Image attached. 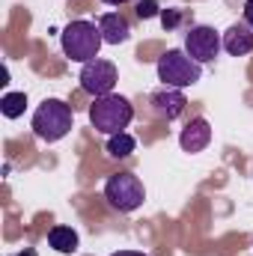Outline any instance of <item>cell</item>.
Wrapping results in <instances>:
<instances>
[{
    "instance_id": "12",
    "label": "cell",
    "mask_w": 253,
    "mask_h": 256,
    "mask_svg": "<svg viewBox=\"0 0 253 256\" xmlns=\"http://www.w3.org/2000/svg\"><path fill=\"white\" fill-rule=\"evenodd\" d=\"M48 244H51L57 254H74V250H78V232H74L72 226H51Z\"/></svg>"
},
{
    "instance_id": "17",
    "label": "cell",
    "mask_w": 253,
    "mask_h": 256,
    "mask_svg": "<svg viewBox=\"0 0 253 256\" xmlns=\"http://www.w3.org/2000/svg\"><path fill=\"white\" fill-rule=\"evenodd\" d=\"M244 24L253 30V0H248V3H244Z\"/></svg>"
},
{
    "instance_id": "11",
    "label": "cell",
    "mask_w": 253,
    "mask_h": 256,
    "mask_svg": "<svg viewBox=\"0 0 253 256\" xmlns=\"http://www.w3.org/2000/svg\"><path fill=\"white\" fill-rule=\"evenodd\" d=\"M98 30H102V36H104L108 45H122L128 36H131V27H128V21L120 12L102 15V18H98Z\"/></svg>"
},
{
    "instance_id": "5",
    "label": "cell",
    "mask_w": 253,
    "mask_h": 256,
    "mask_svg": "<svg viewBox=\"0 0 253 256\" xmlns=\"http://www.w3.org/2000/svg\"><path fill=\"white\" fill-rule=\"evenodd\" d=\"M104 200L116 212H137L146 200V191H143V182L134 173H116L104 185Z\"/></svg>"
},
{
    "instance_id": "13",
    "label": "cell",
    "mask_w": 253,
    "mask_h": 256,
    "mask_svg": "<svg viewBox=\"0 0 253 256\" xmlns=\"http://www.w3.org/2000/svg\"><path fill=\"white\" fill-rule=\"evenodd\" d=\"M24 108H27V96L24 92H6L0 98V110H3L6 120H18L24 114Z\"/></svg>"
},
{
    "instance_id": "16",
    "label": "cell",
    "mask_w": 253,
    "mask_h": 256,
    "mask_svg": "<svg viewBox=\"0 0 253 256\" xmlns=\"http://www.w3.org/2000/svg\"><path fill=\"white\" fill-rule=\"evenodd\" d=\"M179 18H182V15H179V12H170V9H167V12L161 15V21H164V27H176V24H179Z\"/></svg>"
},
{
    "instance_id": "7",
    "label": "cell",
    "mask_w": 253,
    "mask_h": 256,
    "mask_svg": "<svg viewBox=\"0 0 253 256\" xmlns=\"http://www.w3.org/2000/svg\"><path fill=\"white\" fill-rule=\"evenodd\" d=\"M220 45H224V42H220L218 30H214V27H206V24L190 27L188 36H185V54L194 57L196 63H212V60L218 57Z\"/></svg>"
},
{
    "instance_id": "18",
    "label": "cell",
    "mask_w": 253,
    "mask_h": 256,
    "mask_svg": "<svg viewBox=\"0 0 253 256\" xmlns=\"http://www.w3.org/2000/svg\"><path fill=\"white\" fill-rule=\"evenodd\" d=\"M110 256H149V254H143V250H116Z\"/></svg>"
},
{
    "instance_id": "19",
    "label": "cell",
    "mask_w": 253,
    "mask_h": 256,
    "mask_svg": "<svg viewBox=\"0 0 253 256\" xmlns=\"http://www.w3.org/2000/svg\"><path fill=\"white\" fill-rule=\"evenodd\" d=\"M102 3H110V6H120V3H128V0H102Z\"/></svg>"
},
{
    "instance_id": "3",
    "label": "cell",
    "mask_w": 253,
    "mask_h": 256,
    "mask_svg": "<svg viewBox=\"0 0 253 256\" xmlns=\"http://www.w3.org/2000/svg\"><path fill=\"white\" fill-rule=\"evenodd\" d=\"M72 108L60 98H48L36 114H33V131L45 143H57L72 131Z\"/></svg>"
},
{
    "instance_id": "4",
    "label": "cell",
    "mask_w": 253,
    "mask_h": 256,
    "mask_svg": "<svg viewBox=\"0 0 253 256\" xmlns=\"http://www.w3.org/2000/svg\"><path fill=\"white\" fill-rule=\"evenodd\" d=\"M200 66L202 63H196L185 51H167L158 57V80H164V86H176V90L194 86L202 74Z\"/></svg>"
},
{
    "instance_id": "8",
    "label": "cell",
    "mask_w": 253,
    "mask_h": 256,
    "mask_svg": "<svg viewBox=\"0 0 253 256\" xmlns=\"http://www.w3.org/2000/svg\"><path fill=\"white\" fill-rule=\"evenodd\" d=\"M185 104H188V102H185L182 90H176V86H164V90L152 92V110H155L161 120H176V116H182Z\"/></svg>"
},
{
    "instance_id": "10",
    "label": "cell",
    "mask_w": 253,
    "mask_h": 256,
    "mask_svg": "<svg viewBox=\"0 0 253 256\" xmlns=\"http://www.w3.org/2000/svg\"><path fill=\"white\" fill-rule=\"evenodd\" d=\"M224 48L226 54L232 57H244L253 51V30L248 24H232L226 33H224Z\"/></svg>"
},
{
    "instance_id": "6",
    "label": "cell",
    "mask_w": 253,
    "mask_h": 256,
    "mask_svg": "<svg viewBox=\"0 0 253 256\" xmlns=\"http://www.w3.org/2000/svg\"><path fill=\"white\" fill-rule=\"evenodd\" d=\"M116 80H120V72H116V66L110 60H90L80 68V90L96 96V98L110 96Z\"/></svg>"
},
{
    "instance_id": "2",
    "label": "cell",
    "mask_w": 253,
    "mask_h": 256,
    "mask_svg": "<svg viewBox=\"0 0 253 256\" xmlns=\"http://www.w3.org/2000/svg\"><path fill=\"white\" fill-rule=\"evenodd\" d=\"M60 42H63V51L68 60L90 63V60H98V48H102L104 36L92 21H72L60 33Z\"/></svg>"
},
{
    "instance_id": "14",
    "label": "cell",
    "mask_w": 253,
    "mask_h": 256,
    "mask_svg": "<svg viewBox=\"0 0 253 256\" xmlns=\"http://www.w3.org/2000/svg\"><path fill=\"white\" fill-rule=\"evenodd\" d=\"M134 146H137V140L122 131V134H114L110 140H108V155H114V158H128L131 152H134Z\"/></svg>"
},
{
    "instance_id": "1",
    "label": "cell",
    "mask_w": 253,
    "mask_h": 256,
    "mask_svg": "<svg viewBox=\"0 0 253 256\" xmlns=\"http://www.w3.org/2000/svg\"><path fill=\"white\" fill-rule=\"evenodd\" d=\"M131 120H134V108H131V102H128L126 96H114L110 92V96L96 98L92 108H90V122H92V128L102 131V134H108V137L122 134Z\"/></svg>"
},
{
    "instance_id": "15",
    "label": "cell",
    "mask_w": 253,
    "mask_h": 256,
    "mask_svg": "<svg viewBox=\"0 0 253 256\" xmlns=\"http://www.w3.org/2000/svg\"><path fill=\"white\" fill-rule=\"evenodd\" d=\"M137 15H140V18H155V15H158V3H155V0L137 3Z\"/></svg>"
},
{
    "instance_id": "9",
    "label": "cell",
    "mask_w": 253,
    "mask_h": 256,
    "mask_svg": "<svg viewBox=\"0 0 253 256\" xmlns=\"http://www.w3.org/2000/svg\"><path fill=\"white\" fill-rule=\"evenodd\" d=\"M212 143V126L202 120V116H196V120H190L188 128H182V134H179V146L185 149V152H202L206 146Z\"/></svg>"
}]
</instances>
